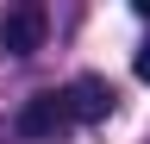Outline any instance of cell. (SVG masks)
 Returning <instances> with one entry per match:
<instances>
[{
    "label": "cell",
    "instance_id": "2",
    "mask_svg": "<svg viewBox=\"0 0 150 144\" xmlns=\"http://www.w3.org/2000/svg\"><path fill=\"white\" fill-rule=\"evenodd\" d=\"M44 13L38 6H13L6 19H0V50H6V57H31L38 44H44Z\"/></svg>",
    "mask_w": 150,
    "mask_h": 144
},
{
    "label": "cell",
    "instance_id": "4",
    "mask_svg": "<svg viewBox=\"0 0 150 144\" xmlns=\"http://www.w3.org/2000/svg\"><path fill=\"white\" fill-rule=\"evenodd\" d=\"M131 69H138V82H150V44L138 50V63H131Z\"/></svg>",
    "mask_w": 150,
    "mask_h": 144
},
{
    "label": "cell",
    "instance_id": "1",
    "mask_svg": "<svg viewBox=\"0 0 150 144\" xmlns=\"http://www.w3.org/2000/svg\"><path fill=\"white\" fill-rule=\"evenodd\" d=\"M69 100L63 94H31L25 106H19V132L25 138H56V132H69Z\"/></svg>",
    "mask_w": 150,
    "mask_h": 144
},
{
    "label": "cell",
    "instance_id": "3",
    "mask_svg": "<svg viewBox=\"0 0 150 144\" xmlns=\"http://www.w3.org/2000/svg\"><path fill=\"white\" fill-rule=\"evenodd\" d=\"M63 100H69V119H81V125H94V119L112 113V88H106L100 75H75V82L63 88Z\"/></svg>",
    "mask_w": 150,
    "mask_h": 144
}]
</instances>
